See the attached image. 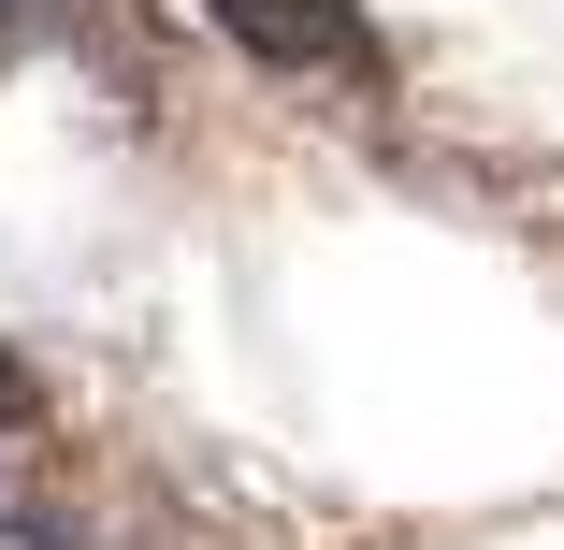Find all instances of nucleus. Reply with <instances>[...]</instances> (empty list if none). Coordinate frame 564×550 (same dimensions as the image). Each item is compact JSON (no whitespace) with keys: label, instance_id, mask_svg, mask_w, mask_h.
Instances as JSON below:
<instances>
[{"label":"nucleus","instance_id":"1","mask_svg":"<svg viewBox=\"0 0 564 550\" xmlns=\"http://www.w3.org/2000/svg\"><path fill=\"white\" fill-rule=\"evenodd\" d=\"M203 15L232 30L247 58H275V73H333V87L377 73V30L348 15V0H203Z\"/></svg>","mask_w":564,"mask_h":550},{"label":"nucleus","instance_id":"2","mask_svg":"<svg viewBox=\"0 0 564 550\" xmlns=\"http://www.w3.org/2000/svg\"><path fill=\"white\" fill-rule=\"evenodd\" d=\"M0 550H73V536H44V521H0Z\"/></svg>","mask_w":564,"mask_h":550}]
</instances>
